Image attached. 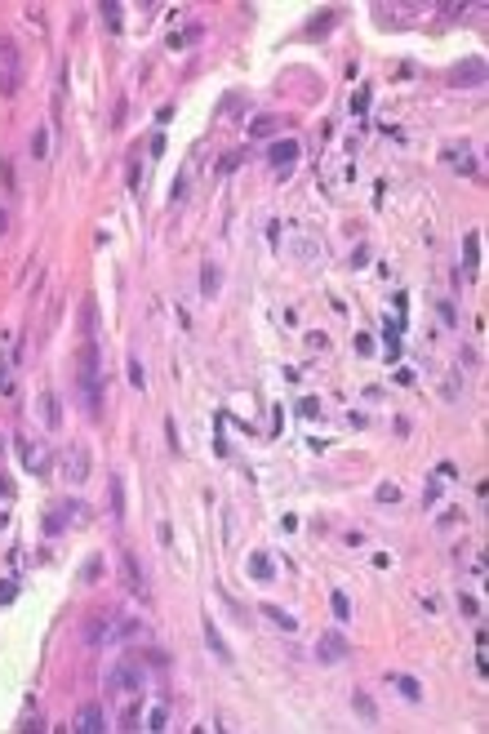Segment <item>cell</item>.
<instances>
[{
  "label": "cell",
  "instance_id": "cell-1",
  "mask_svg": "<svg viewBox=\"0 0 489 734\" xmlns=\"http://www.w3.org/2000/svg\"><path fill=\"white\" fill-rule=\"evenodd\" d=\"M23 89V49H18V41H0V93L5 98H14V93Z\"/></svg>",
  "mask_w": 489,
  "mask_h": 734
},
{
  "label": "cell",
  "instance_id": "cell-2",
  "mask_svg": "<svg viewBox=\"0 0 489 734\" xmlns=\"http://www.w3.org/2000/svg\"><path fill=\"white\" fill-rule=\"evenodd\" d=\"M143 681H147V676H143V663H138L134 654H125V658H120V663L107 672V694H111V699L134 694V690H143Z\"/></svg>",
  "mask_w": 489,
  "mask_h": 734
},
{
  "label": "cell",
  "instance_id": "cell-3",
  "mask_svg": "<svg viewBox=\"0 0 489 734\" xmlns=\"http://www.w3.org/2000/svg\"><path fill=\"white\" fill-rule=\"evenodd\" d=\"M347 654H352V645H347L343 632H321L316 636V658H321V663H343Z\"/></svg>",
  "mask_w": 489,
  "mask_h": 734
},
{
  "label": "cell",
  "instance_id": "cell-4",
  "mask_svg": "<svg viewBox=\"0 0 489 734\" xmlns=\"http://www.w3.org/2000/svg\"><path fill=\"white\" fill-rule=\"evenodd\" d=\"M298 156H303V147H298L294 138H280V143H271V147H267V165L276 169V174H289Z\"/></svg>",
  "mask_w": 489,
  "mask_h": 734
},
{
  "label": "cell",
  "instance_id": "cell-5",
  "mask_svg": "<svg viewBox=\"0 0 489 734\" xmlns=\"http://www.w3.org/2000/svg\"><path fill=\"white\" fill-rule=\"evenodd\" d=\"M449 85H458V89H481V85H485V58L458 63V67L449 71Z\"/></svg>",
  "mask_w": 489,
  "mask_h": 734
},
{
  "label": "cell",
  "instance_id": "cell-6",
  "mask_svg": "<svg viewBox=\"0 0 489 734\" xmlns=\"http://www.w3.org/2000/svg\"><path fill=\"white\" fill-rule=\"evenodd\" d=\"M111 627H116V619H107V614H89L84 619V645H107L111 641Z\"/></svg>",
  "mask_w": 489,
  "mask_h": 734
},
{
  "label": "cell",
  "instance_id": "cell-7",
  "mask_svg": "<svg viewBox=\"0 0 489 734\" xmlns=\"http://www.w3.org/2000/svg\"><path fill=\"white\" fill-rule=\"evenodd\" d=\"M71 730H80V734H102L107 730V712L98 708V703H89V708H80V717H76V726Z\"/></svg>",
  "mask_w": 489,
  "mask_h": 734
},
{
  "label": "cell",
  "instance_id": "cell-8",
  "mask_svg": "<svg viewBox=\"0 0 489 734\" xmlns=\"http://www.w3.org/2000/svg\"><path fill=\"white\" fill-rule=\"evenodd\" d=\"M120 570H125V583H129V592H138V597H147V574L138 570L134 552H120Z\"/></svg>",
  "mask_w": 489,
  "mask_h": 734
},
{
  "label": "cell",
  "instance_id": "cell-9",
  "mask_svg": "<svg viewBox=\"0 0 489 734\" xmlns=\"http://www.w3.org/2000/svg\"><path fill=\"white\" fill-rule=\"evenodd\" d=\"M80 334H84V343L98 338V298H93V294L80 303Z\"/></svg>",
  "mask_w": 489,
  "mask_h": 734
},
{
  "label": "cell",
  "instance_id": "cell-10",
  "mask_svg": "<svg viewBox=\"0 0 489 734\" xmlns=\"http://www.w3.org/2000/svg\"><path fill=\"white\" fill-rule=\"evenodd\" d=\"M205 641H209V650L218 654V663H231V658H236V654H231V645L223 641V632L214 627V619H205Z\"/></svg>",
  "mask_w": 489,
  "mask_h": 734
},
{
  "label": "cell",
  "instance_id": "cell-11",
  "mask_svg": "<svg viewBox=\"0 0 489 734\" xmlns=\"http://www.w3.org/2000/svg\"><path fill=\"white\" fill-rule=\"evenodd\" d=\"M41 414H45V427H54V432L62 427V401H58V392H45V397H41Z\"/></svg>",
  "mask_w": 489,
  "mask_h": 734
},
{
  "label": "cell",
  "instance_id": "cell-12",
  "mask_svg": "<svg viewBox=\"0 0 489 734\" xmlns=\"http://www.w3.org/2000/svg\"><path fill=\"white\" fill-rule=\"evenodd\" d=\"M107 489H111V521H125V481L111 472L107 476Z\"/></svg>",
  "mask_w": 489,
  "mask_h": 734
},
{
  "label": "cell",
  "instance_id": "cell-13",
  "mask_svg": "<svg viewBox=\"0 0 489 734\" xmlns=\"http://www.w3.org/2000/svg\"><path fill=\"white\" fill-rule=\"evenodd\" d=\"M147 623L143 619H116V627H111V641H129V636H143Z\"/></svg>",
  "mask_w": 489,
  "mask_h": 734
},
{
  "label": "cell",
  "instance_id": "cell-14",
  "mask_svg": "<svg viewBox=\"0 0 489 734\" xmlns=\"http://www.w3.org/2000/svg\"><path fill=\"white\" fill-rule=\"evenodd\" d=\"M391 685H396V690H400V694H405V699H409V703H422V685H418V681H413V676H409V672H391Z\"/></svg>",
  "mask_w": 489,
  "mask_h": 734
},
{
  "label": "cell",
  "instance_id": "cell-15",
  "mask_svg": "<svg viewBox=\"0 0 489 734\" xmlns=\"http://www.w3.org/2000/svg\"><path fill=\"white\" fill-rule=\"evenodd\" d=\"M218 285H223V271L214 267V263H205V267H201V294L214 298V294H218Z\"/></svg>",
  "mask_w": 489,
  "mask_h": 734
},
{
  "label": "cell",
  "instance_id": "cell-16",
  "mask_svg": "<svg viewBox=\"0 0 489 734\" xmlns=\"http://www.w3.org/2000/svg\"><path fill=\"white\" fill-rule=\"evenodd\" d=\"M67 472H71V481H89V449H84V445H76V454H71Z\"/></svg>",
  "mask_w": 489,
  "mask_h": 734
},
{
  "label": "cell",
  "instance_id": "cell-17",
  "mask_svg": "<svg viewBox=\"0 0 489 734\" xmlns=\"http://www.w3.org/2000/svg\"><path fill=\"white\" fill-rule=\"evenodd\" d=\"M445 161L458 169V174H476V161H472V152H458V147H445Z\"/></svg>",
  "mask_w": 489,
  "mask_h": 734
},
{
  "label": "cell",
  "instance_id": "cell-18",
  "mask_svg": "<svg viewBox=\"0 0 489 734\" xmlns=\"http://www.w3.org/2000/svg\"><path fill=\"white\" fill-rule=\"evenodd\" d=\"M262 614H267L276 627H285V632H294V627H298V619L289 614V610H280V605H262Z\"/></svg>",
  "mask_w": 489,
  "mask_h": 734
},
{
  "label": "cell",
  "instance_id": "cell-19",
  "mask_svg": "<svg viewBox=\"0 0 489 734\" xmlns=\"http://www.w3.org/2000/svg\"><path fill=\"white\" fill-rule=\"evenodd\" d=\"M98 14H102V23H107V32H120V27H125V18H120V14H125V5H116V0L102 5Z\"/></svg>",
  "mask_w": 489,
  "mask_h": 734
},
{
  "label": "cell",
  "instance_id": "cell-20",
  "mask_svg": "<svg viewBox=\"0 0 489 734\" xmlns=\"http://www.w3.org/2000/svg\"><path fill=\"white\" fill-rule=\"evenodd\" d=\"M352 708L361 712L365 721H378V708H374V699H369V694H365V690H356V694H352Z\"/></svg>",
  "mask_w": 489,
  "mask_h": 734
},
{
  "label": "cell",
  "instance_id": "cell-21",
  "mask_svg": "<svg viewBox=\"0 0 489 734\" xmlns=\"http://www.w3.org/2000/svg\"><path fill=\"white\" fill-rule=\"evenodd\" d=\"M463 249H467V271H476V267H481V236H476V232H467Z\"/></svg>",
  "mask_w": 489,
  "mask_h": 734
},
{
  "label": "cell",
  "instance_id": "cell-22",
  "mask_svg": "<svg viewBox=\"0 0 489 734\" xmlns=\"http://www.w3.org/2000/svg\"><path fill=\"white\" fill-rule=\"evenodd\" d=\"M276 125H280L276 116H258V120H249V138H267V134H276Z\"/></svg>",
  "mask_w": 489,
  "mask_h": 734
},
{
  "label": "cell",
  "instance_id": "cell-23",
  "mask_svg": "<svg viewBox=\"0 0 489 734\" xmlns=\"http://www.w3.org/2000/svg\"><path fill=\"white\" fill-rule=\"evenodd\" d=\"M329 605H334V619H338V623H352V601H347L343 592H334V597H329Z\"/></svg>",
  "mask_w": 489,
  "mask_h": 734
},
{
  "label": "cell",
  "instance_id": "cell-24",
  "mask_svg": "<svg viewBox=\"0 0 489 734\" xmlns=\"http://www.w3.org/2000/svg\"><path fill=\"white\" fill-rule=\"evenodd\" d=\"M249 574H253V579H262V583H267V579H271V561L262 557V552H253V557H249Z\"/></svg>",
  "mask_w": 489,
  "mask_h": 734
},
{
  "label": "cell",
  "instance_id": "cell-25",
  "mask_svg": "<svg viewBox=\"0 0 489 734\" xmlns=\"http://www.w3.org/2000/svg\"><path fill=\"white\" fill-rule=\"evenodd\" d=\"M244 156H249L244 147H236V152H227V156L218 161V174H231V169H240V165H244Z\"/></svg>",
  "mask_w": 489,
  "mask_h": 734
},
{
  "label": "cell",
  "instance_id": "cell-26",
  "mask_svg": "<svg viewBox=\"0 0 489 734\" xmlns=\"http://www.w3.org/2000/svg\"><path fill=\"white\" fill-rule=\"evenodd\" d=\"M192 41H201V27H192V32H174V36H169V49L178 54L183 45H192Z\"/></svg>",
  "mask_w": 489,
  "mask_h": 734
},
{
  "label": "cell",
  "instance_id": "cell-27",
  "mask_svg": "<svg viewBox=\"0 0 489 734\" xmlns=\"http://www.w3.org/2000/svg\"><path fill=\"white\" fill-rule=\"evenodd\" d=\"M383 343H387V356H396V352H400V325L387 321V329H383Z\"/></svg>",
  "mask_w": 489,
  "mask_h": 734
},
{
  "label": "cell",
  "instance_id": "cell-28",
  "mask_svg": "<svg viewBox=\"0 0 489 734\" xmlns=\"http://www.w3.org/2000/svg\"><path fill=\"white\" fill-rule=\"evenodd\" d=\"M352 111H356V116H365V111H369V85H361V89L352 93Z\"/></svg>",
  "mask_w": 489,
  "mask_h": 734
},
{
  "label": "cell",
  "instance_id": "cell-29",
  "mask_svg": "<svg viewBox=\"0 0 489 734\" xmlns=\"http://www.w3.org/2000/svg\"><path fill=\"white\" fill-rule=\"evenodd\" d=\"M45 152H49V134L36 129V134H32V156H36V161H45Z\"/></svg>",
  "mask_w": 489,
  "mask_h": 734
},
{
  "label": "cell",
  "instance_id": "cell-30",
  "mask_svg": "<svg viewBox=\"0 0 489 734\" xmlns=\"http://www.w3.org/2000/svg\"><path fill=\"white\" fill-rule=\"evenodd\" d=\"M138 721H143V708H138V703L120 712V730H138Z\"/></svg>",
  "mask_w": 489,
  "mask_h": 734
},
{
  "label": "cell",
  "instance_id": "cell-31",
  "mask_svg": "<svg viewBox=\"0 0 489 734\" xmlns=\"http://www.w3.org/2000/svg\"><path fill=\"white\" fill-rule=\"evenodd\" d=\"M98 570H102V557H89V561H84V570H80V583H93V579H98Z\"/></svg>",
  "mask_w": 489,
  "mask_h": 734
},
{
  "label": "cell",
  "instance_id": "cell-32",
  "mask_svg": "<svg viewBox=\"0 0 489 734\" xmlns=\"http://www.w3.org/2000/svg\"><path fill=\"white\" fill-rule=\"evenodd\" d=\"M129 383H134V388H143V383H147V374H143V361H138V356H129Z\"/></svg>",
  "mask_w": 489,
  "mask_h": 734
},
{
  "label": "cell",
  "instance_id": "cell-33",
  "mask_svg": "<svg viewBox=\"0 0 489 734\" xmlns=\"http://www.w3.org/2000/svg\"><path fill=\"white\" fill-rule=\"evenodd\" d=\"M0 187L14 192V165H9V156H0Z\"/></svg>",
  "mask_w": 489,
  "mask_h": 734
},
{
  "label": "cell",
  "instance_id": "cell-34",
  "mask_svg": "<svg viewBox=\"0 0 489 734\" xmlns=\"http://www.w3.org/2000/svg\"><path fill=\"white\" fill-rule=\"evenodd\" d=\"M338 18V9H325V18H316V23H307V36H316V32H325L329 23Z\"/></svg>",
  "mask_w": 489,
  "mask_h": 734
},
{
  "label": "cell",
  "instance_id": "cell-35",
  "mask_svg": "<svg viewBox=\"0 0 489 734\" xmlns=\"http://www.w3.org/2000/svg\"><path fill=\"white\" fill-rule=\"evenodd\" d=\"M14 597H18V583L5 579V583H0V605H14Z\"/></svg>",
  "mask_w": 489,
  "mask_h": 734
},
{
  "label": "cell",
  "instance_id": "cell-36",
  "mask_svg": "<svg viewBox=\"0 0 489 734\" xmlns=\"http://www.w3.org/2000/svg\"><path fill=\"white\" fill-rule=\"evenodd\" d=\"M147 730H165V708H152V712H147Z\"/></svg>",
  "mask_w": 489,
  "mask_h": 734
},
{
  "label": "cell",
  "instance_id": "cell-37",
  "mask_svg": "<svg viewBox=\"0 0 489 734\" xmlns=\"http://www.w3.org/2000/svg\"><path fill=\"white\" fill-rule=\"evenodd\" d=\"M396 498H400L396 485H378V503H396Z\"/></svg>",
  "mask_w": 489,
  "mask_h": 734
},
{
  "label": "cell",
  "instance_id": "cell-38",
  "mask_svg": "<svg viewBox=\"0 0 489 734\" xmlns=\"http://www.w3.org/2000/svg\"><path fill=\"white\" fill-rule=\"evenodd\" d=\"M458 610H463V614H481V605H476L472 597H458Z\"/></svg>",
  "mask_w": 489,
  "mask_h": 734
},
{
  "label": "cell",
  "instance_id": "cell-39",
  "mask_svg": "<svg viewBox=\"0 0 489 734\" xmlns=\"http://www.w3.org/2000/svg\"><path fill=\"white\" fill-rule=\"evenodd\" d=\"M5 388H9V356L0 352V392H5Z\"/></svg>",
  "mask_w": 489,
  "mask_h": 734
},
{
  "label": "cell",
  "instance_id": "cell-40",
  "mask_svg": "<svg viewBox=\"0 0 489 734\" xmlns=\"http://www.w3.org/2000/svg\"><path fill=\"white\" fill-rule=\"evenodd\" d=\"M165 432H169V449L178 454V427H174V419H165Z\"/></svg>",
  "mask_w": 489,
  "mask_h": 734
},
{
  "label": "cell",
  "instance_id": "cell-41",
  "mask_svg": "<svg viewBox=\"0 0 489 734\" xmlns=\"http://www.w3.org/2000/svg\"><path fill=\"white\" fill-rule=\"evenodd\" d=\"M5 227H9V214H5V210H0V232H5Z\"/></svg>",
  "mask_w": 489,
  "mask_h": 734
},
{
  "label": "cell",
  "instance_id": "cell-42",
  "mask_svg": "<svg viewBox=\"0 0 489 734\" xmlns=\"http://www.w3.org/2000/svg\"><path fill=\"white\" fill-rule=\"evenodd\" d=\"M0 494H5V476H0Z\"/></svg>",
  "mask_w": 489,
  "mask_h": 734
}]
</instances>
